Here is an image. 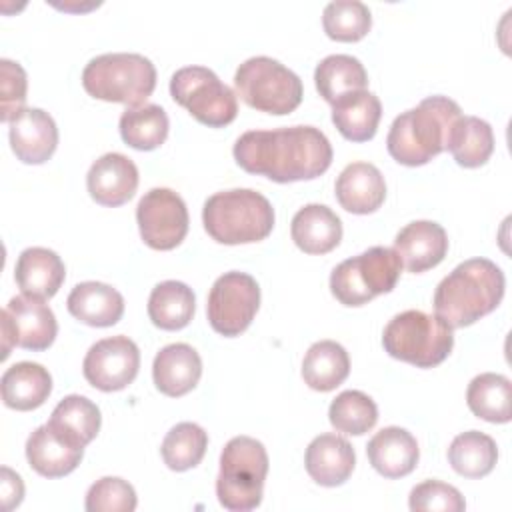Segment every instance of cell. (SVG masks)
I'll use <instances>...</instances> for the list:
<instances>
[{"instance_id": "obj_34", "label": "cell", "mask_w": 512, "mask_h": 512, "mask_svg": "<svg viewBox=\"0 0 512 512\" xmlns=\"http://www.w3.org/2000/svg\"><path fill=\"white\" fill-rule=\"evenodd\" d=\"M168 128V114L158 104L126 108L118 122L122 140L136 150H154L160 144H164Z\"/></svg>"}, {"instance_id": "obj_31", "label": "cell", "mask_w": 512, "mask_h": 512, "mask_svg": "<svg viewBox=\"0 0 512 512\" xmlns=\"http://www.w3.org/2000/svg\"><path fill=\"white\" fill-rule=\"evenodd\" d=\"M314 82L320 96L334 104L342 96L366 90L368 74L362 62L350 54H330L314 70Z\"/></svg>"}, {"instance_id": "obj_20", "label": "cell", "mask_w": 512, "mask_h": 512, "mask_svg": "<svg viewBox=\"0 0 512 512\" xmlns=\"http://www.w3.org/2000/svg\"><path fill=\"white\" fill-rule=\"evenodd\" d=\"M372 468L384 478L408 476L418 464V442L400 426H386L376 432L366 446Z\"/></svg>"}, {"instance_id": "obj_28", "label": "cell", "mask_w": 512, "mask_h": 512, "mask_svg": "<svg viewBox=\"0 0 512 512\" xmlns=\"http://www.w3.org/2000/svg\"><path fill=\"white\" fill-rule=\"evenodd\" d=\"M100 422V408L92 400L80 394H70L56 404L46 424L64 440L84 448L96 438Z\"/></svg>"}, {"instance_id": "obj_30", "label": "cell", "mask_w": 512, "mask_h": 512, "mask_svg": "<svg viewBox=\"0 0 512 512\" xmlns=\"http://www.w3.org/2000/svg\"><path fill=\"white\" fill-rule=\"evenodd\" d=\"M196 310V298L188 284L164 280L156 284L148 298V316L162 330H180L190 324Z\"/></svg>"}, {"instance_id": "obj_15", "label": "cell", "mask_w": 512, "mask_h": 512, "mask_svg": "<svg viewBox=\"0 0 512 512\" xmlns=\"http://www.w3.org/2000/svg\"><path fill=\"white\" fill-rule=\"evenodd\" d=\"M10 146L24 164L46 162L58 146L54 118L42 108H22L10 122Z\"/></svg>"}, {"instance_id": "obj_17", "label": "cell", "mask_w": 512, "mask_h": 512, "mask_svg": "<svg viewBox=\"0 0 512 512\" xmlns=\"http://www.w3.org/2000/svg\"><path fill=\"white\" fill-rule=\"evenodd\" d=\"M86 186L94 202L112 208L122 206L138 188V168L128 156L108 152L90 166Z\"/></svg>"}, {"instance_id": "obj_39", "label": "cell", "mask_w": 512, "mask_h": 512, "mask_svg": "<svg viewBox=\"0 0 512 512\" xmlns=\"http://www.w3.org/2000/svg\"><path fill=\"white\" fill-rule=\"evenodd\" d=\"M136 508V492L132 484L116 476L96 480L86 492L88 512H132Z\"/></svg>"}, {"instance_id": "obj_27", "label": "cell", "mask_w": 512, "mask_h": 512, "mask_svg": "<svg viewBox=\"0 0 512 512\" xmlns=\"http://www.w3.org/2000/svg\"><path fill=\"white\" fill-rule=\"evenodd\" d=\"M382 116V104L370 90H358L332 104V122L338 132L352 142L374 138Z\"/></svg>"}, {"instance_id": "obj_18", "label": "cell", "mask_w": 512, "mask_h": 512, "mask_svg": "<svg viewBox=\"0 0 512 512\" xmlns=\"http://www.w3.org/2000/svg\"><path fill=\"white\" fill-rule=\"evenodd\" d=\"M308 476L320 486H340L354 470L356 454L352 444L338 434L316 436L304 456Z\"/></svg>"}, {"instance_id": "obj_4", "label": "cell", "mask_w": 512, "mask_h": 512, "mask_svg": "<svg viewBox=\"0 0 512 512\" xmlns=\"http://www.w3.org/2000/svg\"><path fill=\"white\" fill-rule=\"evenodd\" d=\"M202 222L220 244H250L264 240L274 228V208L266 196L250 188L212 194L202 208Z\"/></svg>"}, {"instance_id": "obj_36", "label": "cell", "mask_w": 512, "mask_h": 512, "mask_svg": "<svg viewBox=\"0 0 512 512\" xmlns=\"http://www.w3.org/2000/svg\"><path fill=\"white\" fill-rule=\"evenodd\" d=\"M208 434L194 422H180L164 436L160 454L164 464L174 472H184L200 464L206 454Z\"/></svg>"}, {"instance_id": "obj_13", "label": "cell", "mask_w": 512, "mask_h": 512, "mask_svg": "<svg viewBox=\"0 0 512 512\" xmlns=\"http://www.w3.org/2000/svg\"><path fill=\"white\" fill-rule=\"evenodd\" d=\"M136 222L144 244L154 250H172L188 232V208L178 192L152 188L136 206Z\"/></svg>"}, {"instance_id": "obj_23", "label": "cell", "mask_w": 512, "mask_h": 512, "mask_svg": "<svg viewBox=\"0 0 512 512\" xmlns=\"http://www.w3.org/2000/svg\"><path fill=\"white\" fill-rule=\"evenodd\" d=\"M84 448L58 436L48 424L38 426L26 440V458L32 470L46 478H60L76 470Z\"/></svg>"}, {"instance_id": "obj_7", "label": "cell", "mask_w": 512, "mask_h": 512, "mask_svg": "<svg viewBox=\"0 0 512 512\" xmlns=\"http://www.w3.org/2000/svg\"><path fill=\"white\" fill-rule=\"evenodd\" d=\"M382 346L396 360L418 368H432L444 362L452 352L454 334L436 314L404 310L386 324Z\"/></svg>"}, {"instance_id": "obj_21", "label": "cell", "mask_w": 512, "mask_h": 512, "mask_svg": "<svg viewBox=\"0 0 512 512\" xmlns=\"http://www.w3.org/2000/svg\"><path fill=\"white\" fill-rule=\"evenodd\" d=\"M334 192L344 210L352 214H370L382 206L386 198V182L374 164L352 162L336 178Z\"/></svg>"}, {"instance_id": "obj_40", "label": "cell", "mask_w": 512, "mask_h": 512, "mask_svg": "<svg viewBox=\"0 0 512 512\" xmlns=\"http://www.w3.org/2000/svg\"><path fill=\"white\" fill-rule=\"evenodd\" d=\"M408 504L414 512H462L466 508L460 490L440 480H424L416 484Z\"/></svg>"}, {"instance_id": "obj_5", "label": "cell", "mask_w": 512, "mask_h": 512, "mask_svg": "<svg viewBox=\"0 0 512 512\" xmlns=\"http://www.w3.org/2000/svg\"><path fill=\"white\" fill-rule=\"evenodd\" d=\"M82 86L92 98L142 106L156 88V68L142 54L108 52L84 66Z\"/></svg>"}, {"instance_id": "obj_25", "label": "cell", "mask_w": 512, "mask_h": 512, "mask_svg": "<svg viewBox=\"0 0 512 512\" xmlns=\"http://www.w3.org/2000/svg\"><path fill=\"white\" fill-rule=\"evenodd\" d=\"M290 234L302 252L326 254L340 244L342 222L328 206L306 204L294 214Z\"/></svg>"}, {"instance_id": "obj_41", "label": "cell", "mask_w": 512, "mask_h": 512, "mask_svg": "<svg viewBox=\"0 0 512 512\" xmlns=\"http://www.w3.org/2000/svg\"><path fill=\"white\" fill-rule=\"evenodd\" d=\"M0 78V120L10 122L24 108L28 80L24 68L8 58L0 60Z\"/></svg>"}, {"instance_id": "obj_37", "label": "cell", "mask_w": 512, "mask_h": 512, "mask_svg": "<svg viewBox=\"0 0 512 512\" xmlns=\"http://www.w3.org/2000/svg\"><path fill=\"white\" fill-rule=\"evenodd\" d=\"M328 420L338 432L362 436L374 428L378 420V406L360 390H344L332 400Z\"/></svg>"}, {"instance_id": "obj_35", "label": "cell", "mask_w": 512, "mask_h": 512, "mask_svg": "<svg viewBox=\"0 0 512 512\" xmlns=\"http://www.w3.org/2000/svg\"><path fill=\"white\" fill-rule=\"evenodd\" d=\"M498 460L496 442L478 430L458 434L448 448L450 466L464 478H484Z\"/></svg>"}, {"instance_id": "obj_42", "label": "cell", "mask_w": 512, "mask_h": 512, "mask_svg": "<svg viewBox=\"0 0 512 512\" xmlns=\"http://www.w3.org/2000/svg\"><path fill=\"white\" fill-rule=\"evenodd\" d=\"M22 496H24L22 478L4 466L2 468V508L12 510L22 502Z\"/></svg>"}, {"instance_id": "obj_14", "label": "cell", "mask_w": 512, "mask_h": 512, "mask_svg": "<svg viewBox=\"0 0 512 512\" xmlns=\"http://www.w3.org/2000/svg\"><path fill=\"white\" fill-rule=\"evenodd\" d=\"M140 368V350L128 336H110L90 346L82 372L90 386L116 392L132 384Z\"/></svg>"}, {"instance_id": "obj_29", "label": "cell", "mask_w": 512, "mask_h": 512, "mask_svg": "<svg viewBox=\"0 0 512 512\" xmlns=\"http://www.w3.org/2000/svg\"><path fill=\"white\" fill-rule=\"evenodd\" d=\"M350 372V358L342 344L334 340L314 342L302 360L304 382L318 392H330L340 386Z\"/></svg>"}, {"instance_id": "obj_9", "label": "cell", "mask_w": 512, "mask_h": 512, "mask_svg": "<svg viewBox=\"0 0 512 512\" xmlns=\"http://www.w3.org/2000/svg\"><path fill=\"white\" fill-rule=\"evenodd\" d=\"M400 270L402 262L392 248L372 246L332 270L330 290L340 304L362 306L378 294L392 292Z\"/></svg>"}, {"instance_id": "obj_16", "label": "cell", "mask_w": 512, "mask_h": 512, "mask_svg": "<svg viewBox=\"0 0 512 512\" xmlns=\"http://www.w3.org/2000/svg\"><path fill=\"white\" fill-rule=\"evenodd\" d=\"M392 250L408 272L420 274L444 260L448 252V236L438 222L414 220L396 234Z\"/></svg>"}, {"instance_id": "obj_1", "label": "cell", "mask_w": 512, "mask_h": 512, "mask_svg": "<svg viewBox=\"0 0 512 512\" xmlns=\"http://www.w3.org/2000/svg\"><path fill=\"white\" fill-rule=\"evenodd\" d=\"M232 154L242 170L280 184L318 178L332 164L330 140L314 126L244 132Z\"/></svg>"}, {"instance_id": "obj_10", "label": "cell", "mask_w": 512, "mask_h": 512, "mask_svg": "<svg viewBox=\"0 0 512 512\" xmlns=\"http://www.w3.org/2000/svg\"><path fill=\"white\" fill-rule=\"evenodd\" d=\"M170 94L174 102L210 128H222L238 114L234 90L206 66H184L176 70L170 78Z\"/></svg>"}, {"instance_id": "obj_24", "label": "cell", "mask_w": 512, "mask_h": 512, "mask_svg": "<svg viewBox=\"0 0 512 512\" xmlns=\"http://www.w3.org/2000/svg\"><path fill=\"white\" fill-rule=\"evenodd\" d=\"M66 306L76 320L96 328L114 326L124 314L122 294L110 284L96 280L76 284L68 294Z\"/></svg>"}, {"instance_id": "obj_38", "label": "cell", "mask_w": 512, "mask_h": 512, "mask_svg": "<svg viewBox=\"0 0 512 512\" xmlns=\"http://www.w3.org/2000/svg\"><path fill=\"white\" fill-rule=\"evenodd\" d=\"M322 26L328 38L338 42H356L372 26L370 10L360 0H334L322 12Z\"/></svg>"}, {"instance_id": "obj_11", "label": "cell", "mask_w": 512, "mask_h": 512, "mask_svg": "<svg viewBox=\"0 0 512 512\" xmlns=\"http://www.w3.org/2000/svg\"><path fill=\"white\" fill-rule=\"evenodd\" d=\"M260 306L258 282L246 272H224L210 288L206 314L210 326L222 336L242 334Z\"/></svg>"}, {"instance_id": "obj_8", "label": "cell", "mask_w": 512, "mask_h": 512, "mask_svg": "<svg viewBox=\"0 0 512 512\" xmlns=\"http://www.w3.org/2000/svg\"><path fill=\"white\" fill-rule=\"evenodd\" d=\"M234 86L250 108L276 116L296 110L304 94L298 74L270 56L244 60L234 74Z\"/></svg>"}, {"instance_id": "obj_3", "label": "cell", "mask_w": 512, "mask_h": 512, "mask_svg": "<svg viewBox=\"0 0 512 512\" xmlns=\"http://www.w3.org/2000/svg\"><path fill=\"white\" fill-rule=\"evenodd\" d=\"M462 116L460 106L446 96H428L416 108L394 118L386 148L404 166H422L446 150L452 124Z\"/></svg>"}, {"instance_id": "obj_2", "label": "cell", "mask_w": 512, "mask_h": 512, "mask_svg": "<svg viewBox=\"0 0 512 512\" xmlns=\"http://www.w3.org/2000/svg\"><path fill=\"white\" fill-rule=\"evenodd\" d=\"M504 286V272L492 260H464L436 286L434 312L450 328L470 326L498 308Z\"/></svg>"}, {"instance_id": "obj_33", "label": "cell", "mask_w": 512, "mask_h": 512, "mask_svg": "<svg viewBox=\"0 0 512 512\" xmlns=\"http://www.w3.org/2000/svg\"><path fill=\"white\" fill-rule=\"evenodd\" d=\"M510 394L512 384L506 376L484 372L470 380L466 390V404L474 416L492 424H506L512 418Z\"/></svg>"}, {"instance_id": "obj_32", "label": "cell", "mask_w": 512, "mask_h": 512, "mask_svg": "<svg viewBox=\"0 0 512 512\" xmlns=\"http://www.w3.org/2000/svg\"><path fill=\"white\" fill-rule=\"evenodd\" d=\"M446 150L464 168H478L494 152L492 126L478 116H460L450 130Z\"/></svg>"}, {"instance_id": "obj_19", "label": "cell", "mask_w": 512, "mask_h": 512, "mask_svg": "<svg viewBox=\"0 0 512 512\" xmlns=\"http://www.w3.org/2000/svg\"><path fill=\"white\" fill-rule=\"evenodd\" d=\"M202 376L200 354L184 342L164 346L152 364V378L156 388L172 398L184 396L196 388Z\"/></svg>"}, {"instance_id": "obj_6", "label": "cell", "mask_w": 512, "mask_h": 512, "mask_svg": "<svg viewBox=\"0 0 512 512\" xmlns=\"http://www.w3.org/2000/svg\"><path fill=\"white\" fill-rule=\"evenodd\" d=\"M266 474L268 454L264 444L250 436H234L220 454L218 502L232 512L254 510L262 502Z\"/></svg>"}, {"instance_id": "obj_26", "label": "cell", "mask_w": 512, "mask_h": 512, "mask_svg": "<svg viewBox=\"0 0 512 512\" xmlns=\"http://www.w3.org/2000/svg\"><path fill=\"white\" fill-rule=\"evenodd\" d=\"M2 400L8 408L26 412L42 406L52 392L50 372L36 362L12 364L0 380Z\"/></svg>"}, {"instance_id": "obj_22", "label": "cell", "mask_w": 512, "mask_h": 512, "mask_svg": "<svg viewBox=\"0 0 512 512\" xmlns=\"http://www.w3.org/2000/svg\"><path fill=\"white\" fill-rule=\"evenodd\" d=\"M16 284L22 294L34 298H52L66 278V268L62 258L42 246H32L20 252L14 268Z\"/></svg>"}, {"instance_id": "obj_12", "label": "cell", "mask_w": 512, "mask_h": 512, "mask_svg": "<svg viewBox=\"0 0 512 512\" xmlns=\"http://www.w3.org/2000/svg\"><path fill=\"white\" fill-rule=\"evenodd\" d=\"M58 332L56 316L42 298L28 294L14 296L2 310V360L12 346L32 352L46 350Z\"/></svg>"}]
</instances>
